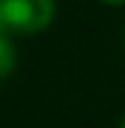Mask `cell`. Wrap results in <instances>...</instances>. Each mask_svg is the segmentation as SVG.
I'll list each match as a JSON object with an SVG mask.
<instances>
[{
  "label": "cell",
  "mask_w": 125,
  "mask_h": 128,
  "mask_svg": "<svg viewBox=\"0 0 125 128\" xmlns=\"http://www.w3.org/2000/svg\"><path fill=\"white\" fill-rule=\"evenodd\" d=\"M101 3H109V6H120V3H125V0H101Z\"/></svg>",
  "instance_id": "4"
},
{
  "label": "cell",
  "mask_w": 125,
  "mask_h": 128,
  "mask_svg": "<svg viewBox=\"0 0 125 128\" xmlns=\"http://www.w3.org/2000/svg\"><path fill=\"white\" fill-rule=\"evenodd\" d=\"M8 25H5V14H3V0H0V33H5Z\"/></svg>",
  "instance_id": "3"
},
{
  "label": "cell",
  "mask_w": 125,
  "mask_h": 128,
  "mask_svg": "<svg viewBox=\"0 0 125 128\" xmlns=\"http://www.w3.org/2000/svg\"><path fill=\"white\" fill-rule=\"evenodd\" d=\"M14 68H16V49L5 38V33H0V79L11 76Z\"/></svg>",
  "instance_id": "2"
},
{
  "label": "cell",
  "mask_w": 125,
  "mask_h": 128,
  "mask_svg": "<svg viewBox=\"0 0 125 128\" xmlns=\"http://www.w3.org/2000/svg\"><path fill=\"white\" fill-rule=\"evenodd\" d=\"M120 128H125V120H123V126H120Z\"/></svg>",
  "instance_id": "5"
},
{
  "label": "cell",
  "mask_w": 125,
  "mask_h": 128,
  "mask_svg": "<svg viewBox=\"0 0 125 128\" xmlns=\"http://www.w3.org/2000/svg\"><path fill=\"white\" fill-rule=\"evenodd\" d=\"M5 25L14 33H41L54 19V0H3Z\"/></svg>",
  "instance_id": "1"
}]
</instances>
